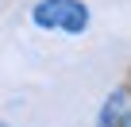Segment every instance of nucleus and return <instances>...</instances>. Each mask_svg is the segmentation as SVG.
<instances>
[{
  "instance_id": "obj_1",
  "label": "nucleus",
  "mask_w": 131,
  "mask_h": 127,
  "mask_svg": "<svg viewBox=\"0 0 131 127\" xmlns=\"http://www.w3.org/2000/svg\"><path fill=\"white\" fill-rule=\"evenodd\" d=\"M31 19L39 31L85 35L89 31V4H81V0H39L31 8Z\"/></svg>"
},
{
  "instance_id": "obj_2",
  "label": "nucleus",
  "mask_w": 131,
  "mask_h": 127,
  "mask_svg": "<svg viewBox=\"0 0 131 127\" xmlns=\"http://www.w3.org/2000/svg\"><path fill=\"white\" fill-rule=\"evenodd\" d=\"M127 108H131V93H127V85L112 89V93L104 96V104H100L96 127H123V123H127Z\"/></svg>"
},
{
  "instance_id": "obj_3",
  "label": "nucleus",
  "mask_w": 131,
  "mask_h": 127,
  "mask_svg": "<svg viewBox=\"0 0 131 127\" xmlns=\"http://www.w3.org/2000/svg\"><path fill=\"white\" fill-rule=\"evenodd\" d=\"M0 127H12V123H0Z\"/></svg>"
}]
</instances>
